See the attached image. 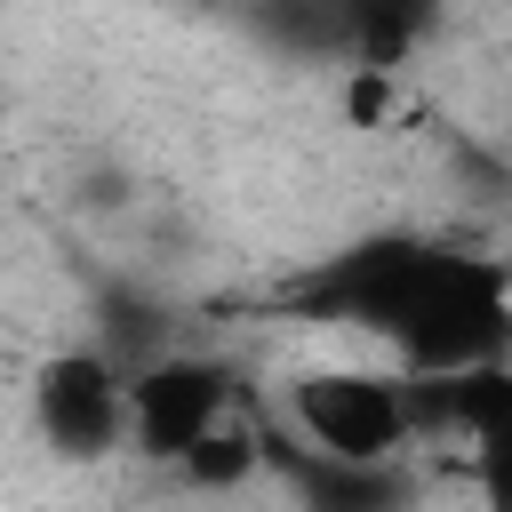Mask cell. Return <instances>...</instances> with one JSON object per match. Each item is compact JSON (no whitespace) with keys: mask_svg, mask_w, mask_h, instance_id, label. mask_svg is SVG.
Instances as JSON below:
<instances>
[{"mask_svg":"<svg viewBox=\"0 0 512 512\" xmlns=\"http://www.w3.org/2000/svg\"><path fill=\"white\" fill-rule=\"evenodd\" d=\"M504 8H512V0H504Z\"/></svg>","mask_w":512,"mask_h":512,"instance_id":"5","label":"cell"},{"mask_svg":"<svg viewBox=\"0 0 512 512\" xmlns=\"http://www.w3.org/2000/svg\"><path fill=\"white\" fill-rule=\"evenodd\" d=\"M128 408H136V456L144 464H176L192 456L216 424L240 416V368L224 352H192L168 344L160 360H144L128 376Z\"/></svg>","mask_w":512,"mask_h":512,"instance_id":"4","label":"cell"},{"mask_svg":"<svg viewBox=\"0 0 512 512\" xmlns=\"http://www.w3.org/2000/svg\"><path fill=\"white\" fill-rule=\"evenodd\" d=\"M280 424L296 440V456H328V464H400L416 456V376L368 368V360H312L280 384Z\"/></svg>","mask_w":512,"mask_h":512,"instance_id":"2","label":"cell"},{"mask_svg":"<svg viewBox=\"0 0 512 512\" xmlns=\"http://www.w3.org/2000/svg\"><path fill=\"white\" fill-rule=\"evenodd\" d=\"M296 304L336 328H368L416 376L512 360V264L488 248H448V240H408V232L360 240L328 256L296 288Z\"/></svg>","mask_w":512,"mask_h":512,"instance_id":"1","label":"cell"},{"mask_svg":"<svg viewBox=\"0 0 512 512\" xmlns=\"http://www.w3.org/2000/svg\"><path fill=\"white\" fill-rule=\"evenodd\" d=\"M24 416L40 432L48 456L64 464H104V456H136V408H128V368L104 344H56L32 384H24Z\"/></svg>","mask_w":512,"mask_h":512,"instance_id":"3","label":"cell"}]
</instances>
